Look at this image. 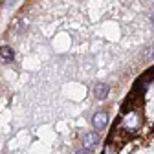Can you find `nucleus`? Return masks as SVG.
<instances>
[{"label":"nucleus","instance_id":"nucleus-6","mask_svg":"<svg viewBox=\"0 0 154 154\" xmlns=\"http://www.w3.org/2000/svg\"><path fill=\"white\" fill-rule=\"evenodd\" d=\"M103 154H118V145L112 143V141H108V143L105 145V152H103Z\"/></svg>","mask_w":154,"mask_h":154},{"label":"nucleus","instance_id":"nucleus-7","mask_svg":"<svg viewBox=\"0 0 154 154\" xmlns=\"http://www.w3.org/2000/svg\"><path fill=\"white\" fill-rule=\"evenodd\" d=\"M73 154H90V152H88V150H85V149H81V150H75Z\"/></svg>","mask_w":154,"mask_h":154},{"label":"nucleus","instance_id":"nucleus-4","mask_svg":"<svg viewBox=\"0 0 154 154\" xmlns=\"http://www.w3.org/2000/svg\"><path fill=\"white\" fill-rule=\"evenodd\" d=\"M108 92H110V86L105 85V83H97V85L94 86V95H95V99H99V101L106 99Z\"/></svg>","mask_w":154,"mask_h":154},{"label":"nucleus","instance_id":"nucleus-8","mask_svg":"<svg viewBox=\"0 0 154 154\" xmlns=\"http://www.w3.org/2000/svg\"><path fill=\"white\" fill-rule=\"evenodd\" d=\"M152 24H154V15H152Z\"/></svg>","mask_w":154,"mask_h":154},{"label":"nucleus","instance_id":"nucleus-3","mask_svg":"<svg viewBox=\"0 0 154 154\" xmlns=\"http://www.w3.org/2000/svg\"><path fill=\"white\" fill-rule=\"evenodd\" d=\"M92 125L95 127V130H103L108 125V114L106 112H95L92 118Z\"/></svg>","mask_w":154,"mask_h":154},{"label":"nucleus","instance_id":"nucleus-2","mask_svg":"<svg viewBox=\"0 0 154 154\" xmlns=\"http://www.w3.org/2000/svg\"><path fill=\"white\" fill-rule=\"evenodd\" d=\"M97 143H99V134L97 132H88V134H85V138H83V149L85 150H94L95 147H97Z\"/></svg>","mask_w":154,"mask_h":154},{"label":"nucleus","instance_id":"nucleus-5","mask_svg":"<svg viewBox=\"0 0 154 154\" xmlns=\"http://www.w3.org/2000/svg\"><path fill=\"white\" fill-rule=\"evenodd\" d=\"M13 57H15V53H13L11 48H8V46H2V48H0V61L9 63V61H13Z\"/></svg>","mask_w":154,"mask_h":154},{"label":"nucleus","instance_id":"nucleus-1","mask_svg":"<svg viewBox=\"0 0 154 154\" xmlns=\"http://www.w3.org/2000/svg\"><path fill=\"white\" fill-rule=\"evenodd\" d=\"M140 125H141V114L138 110H128L121 118L119 128H123L125 132H132V130H136Z\"/></svg>","mask_w":154,"mask_h":154}]
</instances>
